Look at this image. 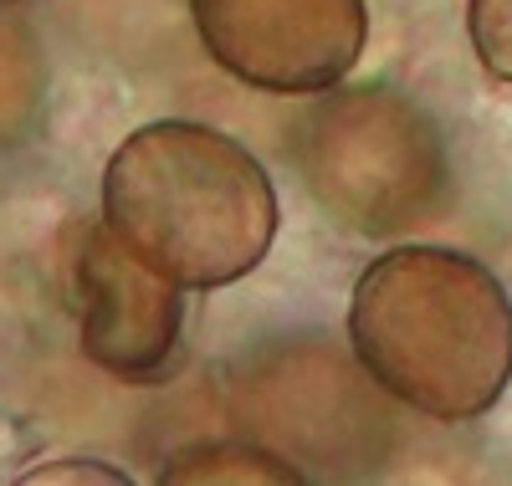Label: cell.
Segmentation results:
<instances>
[{
	"instance_id": "cell-1",
	"label": "cell",
	"mask_w": 512,
	"mask_h": 486,
	"mask_svg": "<svg viewBox=\"0 0 512 486\" xmlns=\"http://www.w3.org/2000/svg\"><path fill=\"white\" fill-rule=\"evenodd\" d=\"M349 348L390 400L466 425L512 384V297L477 256L395 246L349 297Z\"/></svg>"
},
{
	"instance_id": "cell-2",
	"label": "cell",
	"mask_w": 512,
	"mask_h": 486,
	"mask_svg": "<svg viewBox=\"0 0 512 486\" xmlns=\"http://www.w3.org/2000/svg\"><path fill=\"white\" fill-rule=\"evenodd\" d=\"M103 220L185 292L251 277L277 241V185L241 139L210 123L134 128L103 169Z\"/></svg>"
},
{
	"instance_id": "cell-3",
	"label": "cell",
	"mask_w": 512,
	"mask_h": 486,
	"mask_svg": "<svg viewBox=\"0 0 512 486\" xmlns=\"http://www.w3.org/2000/svg\"><path fill=\"white\" fill-rule=\"evenodd\" d=\"M292 169L338 226L369 241L431 220L451 190L441 123L390 82L313 93L292 128Z\"/></svg>"
},
{
	"instance_id": "cell-4",
	"label": "cell",
	"mask_w": 512,
	"mask_h": 486,
	"mask_svg": "<svg viewBox=\"0 0 512 486\" xmlns=\"http://www.w3.org/2000/svg\"><path fill=\"white\" fill-rule=\"evenodd\" d=\"M67 277L77 292V348L118 384H164L185 353V287L128 251L108 220L67 226Z\"/></svg>"
},
{
	"instance_id": "cell-5",
	"label": "cell",
	"mask_w": 512,
	"mask_h": 486,
	"mask_svg": "<svg viewBox=\"0 0 512 486\" xmlns=\"http://www.w3.org/2000/svg\"><path fill=\"white\" fill-rule=\"evenodd\" d=\"M195 36L256 93H328L364 57V0H190Z\"/></svg>"
},
{
	"instance_id": "cell-6",
	"label": "cell",
	"mask_w": 512,
	"mask_h": 486,
	"mask_svg": "<svg viewBox=\"0 0 512 486\" xmlns=\"http://www.w3.org/2000/svg\"><path fill=\"white\" fill-rule=\"evenodd\" d=\"M159 481L164 486H200V481H231V486H246V481H303V471L287 466L277 451H262L251 440H200V446H185L175 451L164 466H159Z\"/></svg>"
},
{
	"instance_id": "cell-7",
	"label": "cell",
	"mask_w": 512,
	"mask_h": 486,
	"mask_svg": "<svg viewBox=\"0 0 512 486\" xmlns=\"http://www.w3.org/2000/svg\"><path fill=\"white\" fill-rule=\"evenodd\" d=\"M466 36L477 62L497 82H512V0H466Z\"/></svg>"
},
{
	"instance_id": "cell-8",
	"label": "cell",
	"mask_w": 512,
	"mask_h": 486,
	"mask_svg": "<svg viewBox=\"0 0 512 486\" xmlns=\"http://www.w3.org/2000/svg\"><path fill=\"white\" fill-rule=\"evenodd\" d=\"M21 481L26 486H41V481H108V486H128L134 476L108 466V461H93V456H62V461H31Z\"/></svg>"
},
{
	"instance_id": "cell-9",
	"label": "cell",
	"mask_w": 512,
	"mask_h": 486,
	"mask_svg": "<svg viewBox=\"0 0 512 486\" xmlns=\"http://www.w3.org/2000/svg\"><path fill=\"white\" fill-rule=\"evenodd\" d=\"M36 456H41L36 425H26V420L11 415V410H0V486H6V481H21L26 466H31Z\"/></svg>"
}]
</instances>
